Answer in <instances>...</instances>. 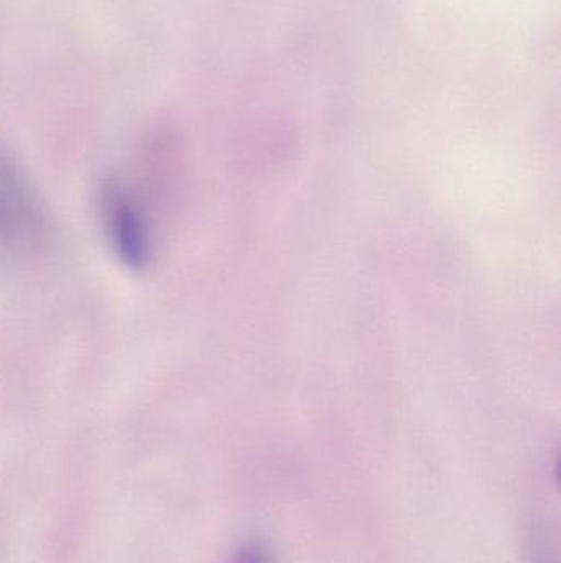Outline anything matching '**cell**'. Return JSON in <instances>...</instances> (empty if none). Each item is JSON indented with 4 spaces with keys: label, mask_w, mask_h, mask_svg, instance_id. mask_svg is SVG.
I'll return each mask as SVG.
<instances>
[{
    "label": "cell",
    "mask_w": 561,
    "mask_h": 563,
    "mask_svg": "<svg viewBox=\"0 0 561 563\" xmlns=\"http://www.w3.org/2000/svg\"><path fill=\"white\" fill-rule=\"evenodd\" d=\"M48 217L25 168L0 142V251L26 260L48 240Z\"/></svg>",
    "instance_id": "obj_1"
},
{
    "label": "cell",
    "mask_w": 561,
    "mask_h": 563,
    "mask_svg": "<svg viewBox=\"0 0 561 563\" xmlns=\"http://www.w3.org/2000/svg\"><path fill=\"white\" fill-rule=\"evenodd\" d=\"M98 208L115 257L127 269H148L155 257V231L141 195L127 181L109 175L99 185Z\"/></svg>",
    "instance_id": "obj_2"
},
{
    "label": "cell",
    "mask_w": 561,
    "mask_h": 563,
    "mask_svg": "<svg viewBox=\"0 0 561 563\" xmlns=\"http://www.w3.org/2000/svg\"><path fill=\"white\" fill-rule=\"evenodd\" d=\"M229 563H272L269 551L260 542H246L234 552Z\"/></svg>",
    "instance_id": "obj_3"
}]
</instances>
